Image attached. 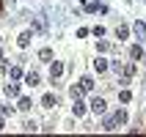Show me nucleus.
<instances>
[{"instance_id":"4468645a","label":"nucleus","mask_w":146,"mask_h":137,"mask_svg":"<svg viewBox=\"0 0 146 137\" xmlns=\"http://www.w3.org/2000/svg\"><path fill=\"white\" fill-rule=\"evenodd\" d=\"M41 104H44V107H55V96H52V93H47V96L41 99Z\"/></svg>"},{"instance_id":"1a4fd4ad","label":"nucleus","mask_w":146,"mask_h":137,"mask_svg":"<svg viewBox=\"0 0 146 137\" xmlns=\"http://www.w3.org/2000/svg\"><path fill=\"white\" fill-rule=\"evenodd\" d=\"M8 77H11V80H22L25 74H22V69H19V66H11V69H8Z\"/></svg>"},{"instance_id":"7ed1b4c3","label":"nucleus","mask_w":146,"mask_h":137,"mask_svg":"<svg viewBox=\"0 0 146 137\" xmlns=\"http://www.w3.org/2000/svg\"><path fill=\"white\" fill-rule=\"evenodd\" d=\"M102 129H105V132H116V129H119V121H116V115H108Z\"/></svg>"},{"instance_id":"9d476101","label":"nucleus","mask_w":146,"mask_h":137,"mask_svg":"<svg viewBox=\"0 0 146 137\" xmlns=\"http://www.w3.org/2000/svg\"><path fill=\"white\" fill-rule=\"evenodd\" d=\"M6 96H19V85H17V80L11 82V85H6Z\"/></svg>"},{"instance_id":"4be33fe9","label":"nucleus","mask_w":146,"mask_h":137,"mask_svg":"<svg viewBox=\"0 0 146 137\" xmlns=\"http://www.w3.org/2000/svg\"><path fill=\"white\" fill-rule=\"evenodd\" d=\"M3 129H6V123H3V115H0V132H3Z\"/></svg>"},{"instance_id":"20e7f679","label":"nucleus","mask_w":146,"mask_h":137,"mask_svg":"<svg viewBox=\"0 0 146 137\" xmlns=\"http://www.w3.org/2000/svg\"><path fill=\"white\" fill-rule=\"evenodd\" d=\"M94 69H97V74H102V71H108V69H110V63H108L105 58H97V60H94Z\"/></svg>"},{"instance_id":"6e6552de","label":"nucleus","mask_w":146,"mask_h":137,"mask_svg":"<svg viewBox=\"0 0 146 137\" xmlns=\"http://www.w3.org/2000/svg\"><path fill=\"white\" fill-rule=\"evenodd\" d=\"M132 30H135V36H141V39H146V25L141 22V19H138L135 25H132Z\"/></svg>"},{"instance_id":"9b49d317","label":"nucleus","mask_w":146,"mask_h":137,"mask_svg":"<svg viewBox=\"0 0 146 137\" xmlns=\"http://www.w3.org/2000/svg\"><path fill=\"white\" fill-rule=\"evenodd\" d=\"M31 104H33L31 99H28V96H22V99H19V104H17V110H22V113H25V110H31Z\"/></svg>"},{"instance_id":"423d86ee","label":"nucleus","mask_w":146,"mask_h":137,"mask_svg":"<svg viewBox=\"0 0 146 137\" xmlns=\"http://www.w3.org/2000/svg\"><path fill=\"white\" fill-rule=\"evenodd\" d=\"M31 39H33V33H31V30H25V33H19L17 44H19V47H28V44H31Z\"/></svg>"},{"instance_id":"aec40b11","label":"nucleus","mask_w":146,"mask_h":137,"mask_svg":"<svg viewBox=\"0 0 146 137\" xmlns=\"http://www.w3.org/2000/svg\"><path fill=\"white\" fill-rule=\"evenodd\" d=\"M116 121H119V123H127V113H124V110H119V113H116Z\"/></svg>"},{"instance_id":"f8f14e48","label":"nucleus","mask_w":146,"mask_h":137,"mask_svg":"<svg viewBox=\"0 0 146 137\" xmlns=\"http://www.w3.org/2000/svg\"><path fill=\"white\" fill-rule=\"evenodd\" d=\"M130 55H132V58H135V60H143V58H146V55H143V49H141V47H138V44H135V47H132V49H130Z\"/></svg>"},{"instance_id":"2eb2a0df","label":"nucleus","mask_w":146,"mask_h":137,"mask_svg":"<svg viewBox=\"0 0 146 137\" xmlns=\"http://www.w3.org/2000/svg\"><path fill=\"white\" fill-rule=\"evenodd\" d=\"M83 93H86V90H83L80 85H77V88H69V96H72V99H80Z\"/></svg>"},{"instance_id":"f257e3e1","label":"nucleus","mask_w":146,"mask_h":137,"mask_svg":"<svg viewBox=\"0 0 146 137\" xmlns=\"http://www.w3.org/2000/svg\"><path fill=\"white\" fill-rule=\"evenodd\" d=\"M88 107H91V113H97V115H105V99L94 96V99L88 102Z\"/></svg>"},{"instance_id":"5701e85b","label":"nucleus","mask_w":146,"mask_h":137,"mask_svg":"<svg viewBox=\"0 0 146 137\" xmlns=\"http://www.w3.org/2000/svg\"><path fill=\"white\" fill-rule=\"evenodd\" d=\"M0 63H3V52H0Z\"/></svg>"},{"instance_id":"f3484780","label":"nucleus","mask_w":146,"mask_h":137,"mask_svg":"<svg viewBox=\"0 0 146 137\" xmlns=\"http://www.w3.org/2000/svg\"><path fill=\"white\" fill-rule=\"evenodd\" d=\"M86 8H88V11H105L102 3H86Z\"/></svg>"},{"instance_id":"412c9836","label":"nucleus","mask_w":146,"mask_h":137,"mask_svg":"<svg viewBox=\"0 0 146 137\" xmlns=\"http://www.w3.org/2000/svg\"><path fill=\"white\" fill-rule=\"evenodd\" d=\"M91 33H94V36H97V39H99V36H105V28H102V25H97V28H94V30H91Z\"/></svg>"},{"instance_id":"ddd939ff","label":"nucleus","mask_w":146,"mask_h":137,"mask_svg":"<svg viewBox=\"0 0 146 137\" xmlns=\"http://www.w3.org/2000/svg\"><path fill=\"white\" fill-rule=\"evenodd\" d=\"M80 88L83 90H91V88H94V80H91V77H83V80H80Z\"/></svg>"},{"instance_id":"0eeeda50","label":"nucleus","mask_w":146,"mask_h":137,"mask_svg":"<svg viewBox=\"0 0 146 137\" xmlns=\"http://www.w3.org/2000/svg\"><path fill=\"white\" fill-rule=\"evenodd\" d=\"M72 113H74V118H83V115H86V104H80V102L74 99V104H72Z\"/></svg>"},{"instance_id":"a211bd4d","label":"nucleus","mask_w":146,"mask_h":137,"mask_svg":"<svg viewBox=\"0 0 146 137\" xmlns=\"http://www.w3.org/2000/svg\"><path fill=\"white\" fill-rule=\"evenodd\" d=\"M119 99H121V104H127V102L132 99V93H130V90H121V93H119Z\"/></svg>"},{"instance_id":"39448f33","label":"nucleus","mask_w":146,"mask_h":137,"mask_svg":"<svg viewBox=\"0 0 146 137\" xmlns=\"http://www.w3.org/2000/svg\"><path fill=\"white\" fill-rule=\"evenodd\" d=\"M25 82H28V85H31V88H33V85H39V82H41V77H39V71H28V74H25Z\"/></svg>"},{"instance_id":"6ab92c4d","label":"nucleus","mask_w":146,"mask_h":137,"mask_svg":"<svg viewBox=\"0 0 146 137\" xmlns=\"http://www.w3.org/2000/svg\"><path fill=\"white\" fill-rule=\"evenodd\" d=\"M39 58H41V60H50V58H52V49H41Z\"/></svg>"},{"instance_id":"f03ea898","label":"nucleus","mask_w":146,"mask_h":137,"mask_svg":"<svg viewBox=\"0 0 146 137\" xmlns=\"http://www.w3.org/2000/svg\"><path fill=\"white\" fill-rule=\"evenodd\" d=\"M61 74H64V63H61V60H52V66H50V77L55 80V77H61Z\"/></svg>"},{"instance_id":"dca6fc26","label":"nucleus","mask_w":146,"mask_h":137,"mask_svg":"<svg viewBox=\"0 0 146 137\" xmlns=\"http://www.w3.org/2000/svg\"><path fill=\"white\" fill-rule=\"evenodd\" d=\"M116 36H119V39H127V36H130V28H116Z\"/></svg>"}]
</instances>
